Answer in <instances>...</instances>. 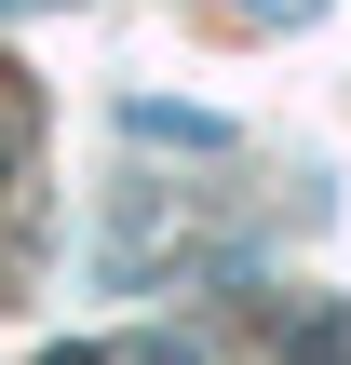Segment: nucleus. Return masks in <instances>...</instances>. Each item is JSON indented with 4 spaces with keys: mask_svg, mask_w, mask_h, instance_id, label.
Returning <instances> with one entry per match:
<instances>
[{
    "mask_svg": "<svg viewBox=\"0 0 351 365\" xmlns=\"http://www.w3.org/2000/svg\"><path fill=\"white\" fill-rule=\"evenodd\" d=\"M122 365H189V352H162V339H149V352H122Z\"/></svg>",
    "mask_w": 351,
    "mask_h": 365,
    "instance_id": "nucleus-1",
    "label": "nucleus"
}]
</instances>
